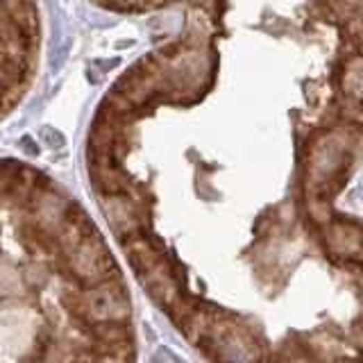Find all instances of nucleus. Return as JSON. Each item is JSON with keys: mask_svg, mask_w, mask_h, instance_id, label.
<instances>
[{"mask_svg": "<svg viewBox=\"0 0 363 363\" xmlns=\"http://www.w3.org/2000/svg\"><path fill=\"white\" fill-rule=\"evenodd\" d=\"M21 145L25 148V152H30V154H39V148H37V143H34L32 139H28V136H25V139L21 141Z\"/></svg>", "mask_w": 363, "mask_h": 363, "instance_id": "nucleus-3", "label": "nucleus"}, {"mask_svg": "<svg viewBox=\"0 0 363 363\" xmlns=\"http://www.w3.org/2000/svg\"><path fill=\"white\" fill-rule=\"evenodd\" d=\"M5 93H7V82L3 80V77H0V98H3Z\"/></svg>", "mask_w": 363, "mask_h": 363, "instance_id": "nucleus-4", "label": "nucleus"}, {"mask_svg": "<svg viewBox=\"0 0 363 363\" xmlns=\"http://www.w3.org/2000/svg\"><path fill=\"white\" fill-rule=\"evenodd\" d=\"M343 89L354 102H363V57H354L345 64Z\"/></svg>", "mask_w": 363, "mask_h": 363, "instance_id": "nucleus-1", "label": "nucleus"}, {"mask_svg": "<svg viewBox=\"0 0 363 363\" xmlns=\"http://www.w3.org/2000/svg\"><path fill=\"white\" fill-rule=\"evenodd\" d=\"M43 139H46V143H50L53 148H62V145L66 143L64 136L57 132V129H43Z\"/></svg>", "mask_w": 363, "mask_h": 363, "instance_id": "nucleus-2", "label": "nucleus"}]
</instances>
